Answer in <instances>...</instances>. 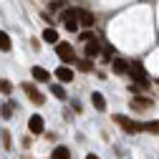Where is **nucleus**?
Segmentation results:
<instances>
[{
	"instance_id": "1",
	"label": "nucleus",
	"mask_w": 159,
	"mask_h": 159,
	"mask_svg": "<svg viewBox=\"0 0 159 159\" xmlns=\"http://www.w3.org/2000/svg\"><path fill=\"white\" fill-rule=\"evenodd\" d=\"M114 121L121 126L126 134H139V131H144V129H142V124L131 121V119H129V116H124V114H116V116H114Z\"/></svg>"
},
{
	"instance_id": "2",
	"label": "nucleus",
	"mask_w": 159,
	"mask_h": 159,
	"mask_svg": "<svg viewBox=\"0 0 159 159\" xmlns=\"http://www.w3.org/2000/svg\"><path fill=\"white\" fill-rule=\"evenodd\" d=\"M61 20H63V25H66V30H76L78 25V8H66L63 13H61Z\"/></svg>"
},
{
	"instance_id": "3",
	"label": "nucleus",
	"mask_w": 159,
	"mask_h": 159,
	"mask_svg": "<svg viewBox=\"0 0 159 159\" xmlns=\"http://www.w3.org/2000/svg\"><path fill=\"white\" fill-rule=\"evenodd\" d=\"M129 73H131V81H136V84H142L144 89L149 86V76H147V71H144V66L142 63H131V68H129Z\"/></svg>"
},
{
	"instance_id": "4",
	"label": "nucleus",
	"mask_w": 159,
	"mask_h": 159,
	"mask_svg": "<svg viewBox=\"0 0 159 159\" xmlns=\"http://www.w3.org/2000/svg\"><path fill=\"white\" fill-rule=\"evenodd\" d=\"M56 53H58V58H61L63 63H71V61H76V53H73V46H71V43L58 41V43H56Z\"/></svg>"
},
{
	"instance_id": "5",
	"label": "nucleus",
	"mask_w": 159,
	"mask_h": 159,
	"mask_svg": "<svg viewBox=\"0 0 159 159\" xmlns=\"http://www.w3.org/2000/svg\"><path fill=\"white\" fill-rule=\"evenodd\" d=\"M28 131L30 134H43V116L41 114H33L28 119Z\"/></svg>"
},
{
	"instance_id": "6",
	"label": "nucleus",
	"mask_w": 159,
	"mask_h": 159,
	"mask_svg": "<svg viewBox=\"0 0 159 159\" xmlns=\"http://www.w3.org/2000/svg\"><path fill=\"white\" fill-rule=\"evenodd\" d=\"M78 23H81L84 28H93V25H96V18H93V13L78 8Z\"/></svg>"
},
{
	"instance_id": "7",
	"label": "nucleus",
	"mask_w": 159,
	"mask_h": 159,
	"mask_svg": "<svg viewBox=\"0 0 159 159\" xmlns=\"http://www.w3.org/2000/svg\"><path fill=\"white\" fill-rule=\"evenodd\" d=\"M56 78H58L61 84H71V81H73V71H71L68 66H58V68H56Z\"/></svg>"
},
{
	"instance_id": "8",
	"label": "nucleus",
	"mask_w": 159,
	"mask_h": 159,
	"mask_svg": "<svg viewBox=\"0 0 159 159\" xmlns=\"http://www.w3.org/2000/svg\"><path fill=\"white\" fill-rule=\"evenodd\" d=\"M91 104H93L96 111H106V98H104V93L93 91V93H91Z\"/></svg>"
},
{
	"instance_id": "9",
	"label": "nucleus",
	"mask_w": 159,
	"mask_h": 159,
	"mask_svg": "<svg viewBox=\"0 0 159 159\" xmlns=\"http://www.w3.org/2000/svg\"><path fill=\"white\" fill-rule=\"evenodd\" d=\"M23 89H25V93H28V96L33 98V101H35V104H43V93H41V91H38V89H35L33 84H23Z\"/></svg>"
},
{
	"instance_id": "10",
	"label": "nucleus",
	"mask_w": 159,
	"mask_h": 159,
	"mask_svg": "<svg viewBox=\"0 0 159 159\" xmlns=\"http://www.w3.org/2000/svg\"><path fill=\"white\" fill-rule=\"evenodd\" d=\"M131 106H134V109H149V106H154V101L147 98V96H134V98H131Z\"/></svg>"
},
{
	"instance_id": "11",
	"label": "nucleus",
	"mask_w": 159,
	"mask_h": 159,
	"mask_svg": "<svg viewBox=\"0 0 159 159\" xmlns=\"http://www.w3.org/2000/svg\"><path fill=\"white\" fill-rule=\"evenodd\" d=\"M33 78H35V81H41V84H48L51 81V73L46 68H41V66H33Z\"/></svg>"
},
{
	"instance_id": "12",
	"label": "nucleus",
	"mask_w": 159,
	"mask_h": 159,
	"mask_svg": "<svg viewBox=\"0 0 159 159\" xmlns=\"http://www.w3.org/2000/svg\"><path fill=\"white\" fill-rule=\"evenodd\" d=\"M98 53H101V46H98V41L93 38V41L86 43V58H96Z\"/></svg>"
},
{
	"instance_id": "13",
	"label": "nucleus",
	"mask_w": 159,
	"mask_h": 159,
	"mask_svg": "<svg viewBox=\"0 0 159 159\" xmlns=\"http://www.w3.org/2000/svg\"><path fill=\"white\" fill-rule=\"evenodd\" d=\"M51 159H71V149L68 147H56L51 152Z\"/></svg>"
},
{
	"instance_id": "14",
	"label": "nucleus",
	"mask_w": 159,
	"mask_h": 159,
	"mask_svg": "<svg viewBox=\"0 0 159 159\" xmlns=\"http://www.w3.org/2000/svg\"><path fill=\"white\" fill-rule=\"evenodd\" d=\"M111 68H114V73H126V71H129V63L121 61V58H114V61H111Z\"/></svg>"
},
{
	"instance_id": "15",
	"label": "nucleus",
	"mask_w": 159,
	"mask_h": 159,
	"mask_svg": "<svg viewBox=\"0 0 159 159\" xmlns=\"http://www.w3.org/2000/svg\"><path fill=\"white\" fill-rule=\"evenodd\" d=\"M43 41L46 43H58V30L56 28H46L43 30Z\"/></svg>"
},
{
	"instance_id": "16",
	"label": "nucleus",
	"mask_w": 159,
	"mask_h": 159,
	"mask_svg": "<svg viewBox=\"0 0 159 159\" xmlns=\"http://www.w3.org/2000/svg\"><path fill=\"white\" fill-rule=\"evenodd\" d=\"M13 48V43H10V35L5 33V30H0V51H10Z\"/></svg>"
},
{
	"instance_id": "17",
	"label": "nucleus",
	"mask_w": 159,
	"mask_h": 159,
	"mask_svg": "<svg viewBox=\"0 0 159 159\" xmlns=\"http://www.w3.org/2000/svg\"><path fill=\"white\" fill-rule=\"evenodd\" d=\"M142 129H144V131H149V134H159V119H154V121H147V124H142Z\"/></svg>"
},
{
	"instance_id": "18",
	"label": "nucleus",
	"mask_w": 159,
	"mask_h": 159,
	"mask_svg": "<svg viewBox=\"0 0 159 159\" xmlns=\"http://www.w3.org/2000/svg\"><path fill=\"white\" fill-rule=\"evenodd\" d=\"M51 93H53L56 98H61V101L66 98V91H63V86H56V84H53V86H51Z\"/></svg>"
},
{
	"instance_id": "19",
	"label": "nucleus",
	"mask_w": 159,
	"mask_h": 159,
	"mask_svg": "<svg viewBox=\"0 0 159 159\" xmlns=\"http://www.w3.org/2000/svg\"><path fill=\"white\" fill-rule=\"evenodd\" d=\"M10 91H13V84L8 81V78H3V81H0V93H5V96H8Z\"/></svg>"
},
{
	"instance_id": "20",
	"label": "nucleus",
	"mask_w": 159,
	"mask_h": 159,
	"mask_svg": "<svg viewBox=\"0 0 159 159\" xmlns=\"http://www.w3.org/2000/svg\"><path fill=\"white\" fill-rule=\"evenodd\" d=\"M0 116H3V119H10V116H13V104H3V109H0Z\"/></svg>"
},
{
	"instance_id": "21",
	"label": "nucleus",
	"mask_w": 159,
	"mask_h": 159,
	"mask_svg": "<svg viewBox=\"0 0 159 159\" xmlns=\"http://www.w3.org/2000/svg\"><path fill=\"white\" fill-rule=\"evenodd\" d=\"M78 38H81V41H84V43H89V41H93V38H96V35H93L91 30H84L81 35H78Z\"/></svg>"
},
{
	"instance_id": "22",
	"label": "nucleus",
	"mask_w": 159,
	"mask_h": 159,
	"mask_svg": "<svg viewBox=\"0 0 159 159\" xmlns=\"http://www.w3.org/2000/svg\"><path fill=\"white\" fill-rule=\"evenodd\" d=\"M78 71H91V58H86V61H78Z\"/></svg>"
},
{
	"instance_id": "23",
	"label": "nucleus",
	"mask_w": 159,
	"mask_h": 159,
	"mask_svg": "<svg viewBox=\"0 0 159 159\" xmlns=\"http://www.w3.org/2000/svg\"><path fill=\"white\" fill-rule=\"evenodd\" d=\"M63 5H66V3H63V0H53V3H51L48 8H51V10H61Z\"/></svg>"
},
{
	"instance_id": "24",
	"label": "nucleus",
	"mask_w": 159,
	"mask_h": 159,
	"mask_svg": "<svg viewBox=\"0 0 159 159\" xmlns=\"http://www.w3.org/2000/svg\"><path fill=\"white\" fill-rule=\"evenodd\" d=\"M3 144H5V149H13V147H10V134H8V131H3Z\"/></svg>"
},
{
	"instance_id": "25",
	"label": "nucleus",
	"mask_w": 159,
	"mask_h": 159,
	"mask_svg": "<svg viewBox=\"0 0 159 159\" xmlns=\"http://www.w3.org/2000/svg\"><path fill=\"white\" fill-rule=\"evenodd\" d=\"M104 53H106V58H111V56H114V48H111V46H106V48H104Z\"/></svg>"
},
{
	"instance_id": "26",
	"label": "nucleus",
	"mask_w": 159,
	"mask_h": 159,
	"mask_svg": "<svg viewBox=\"0 0 159 159\" xmlns=\"http://www.w3.org/2000/svg\"><path fill=\"white\" fill-rule=\"evenodd\" d=\"M86 159H98V157H96V154H89V157H86Z\"/></svg>"
}]
</instances>
